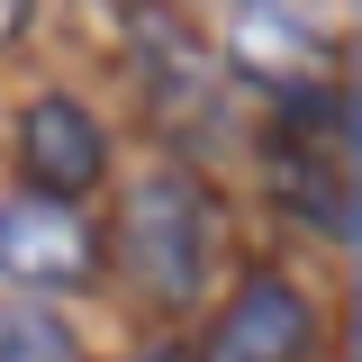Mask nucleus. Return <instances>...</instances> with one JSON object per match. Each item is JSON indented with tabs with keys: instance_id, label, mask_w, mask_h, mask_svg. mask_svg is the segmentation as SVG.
Wrapping results in <instances>:
<instances>
[{
	"instance_id": "obj_1",
	"label": "nucleus",
	"mask_w": 362,
	"mask_h": 362,
	"mask_svg": "<svg viewBox=\"0 0 362 362\" xmlns=\"http://www.w3.org/2000/svg\"><path fill=\"white\" fill-rule=\"evenodd\" d=\"M118 254H127V272H136L145 299H190V290H199V263H209V199H199V181L145 173L127 190Z\"/></svg>"
},
{
	"instance_id": "obj_2",
	"label": "nucleus",
	"mask_w": 362,
	"mask_h": 362,
	"mask_svg": "<svg viewBox=\"0 0 362 362\" xmlns=\"http://www.w3.org/2000/svg\"><path fill=\"white\" fill-rule=\"evenodd\" d=\"M18 173H28V199H82L90 181L109 173V154H100V118H90L82 100H64V90H45L28 100V118H18Z\"/></svg>"
},
{
	"instance_id": "obj_3",
	"label": "nucleus",
	"mask_w": 362,
	"mask_h": 362,
	"mask_svg": "<svg viewBox=\"0 0 362 362\" xmlns=\"http://www.w3.org/2000/svg\"><path fill=\"white\" fill-rule=\"evenodd\" d=\"M0 272L18 290H82L90 281V235L54 199H0Z\"/></svg>"
},
{
	"instance_id": "obj_4",
	"label": "nucleus",
	"mask_w": 362,
	"mask_h": 362,
	"mask_svg": "<svg viewBox=\"0 0 362 362\" xmlns=\"http://www.w3.org/2000/svg\"><path fill=\"white\" fill-rule=\"evenodd\" d=\"M299 354H308V299L263 272V281L235 290V308L218 317V335H209L199 362H299Z\"/></svg>"
},
{
	"instance_id": "obj_5",
	"label": "nucleus",
	"mask_w": 362,
	"mask_h": 362,
	"mask_svg": "<svg viewBox=\"0 0 362 362\" xmlns=\"http://www.w3.org/2000/svg\"><path fill=\"white\" fill-rule=\"evenodd\" d=\"M281 190H290V209H299L308 226H326L335 245H354V190H344V173L326 181L317 163H290V173H281Z\"/></svg>"
},
{
	"instance_id": "obj_6",
	"label": "nucleus",
	"mask_w": 362,
	"mask_h": 362,
	"mask_svg": "<svg viewBox=\"0 0 362 362\" xmlns=\"http://www.w3.org/2000/svg\"><path fill=\"white\" fill-rule=\"evenodd\" d=\"M0 362H73V335L37 299H18V308H0Z\"/></svg>"
},
{
	"instance_id": "obj_7",
	"label": "nucleus",
	"mask_w": 362,
	"mask_h": 362,
	"mask_svg": "<svg viewBox=\"0 0 362 362\" xmlns=\"http://www.w3.org/2000/svg\"><path fill=\"white\" fill-rule=\"evenodd\" d=\"M18 28H28V0H0V45L18 37Z\"/></svg>"
},
{
	"instance_id": "obj_8",
	"label": "nucleus",
	"mask_w": 362,
	"mask_h": 362,
	"mask_svg": "<svg viewBox=\"0 0 362 362\" xmlns=\"http://www.w3.org/2000/svg\"><path fill=\"white\" fill-rule=\"evenodd\" d=\"M136 362H199V354H181V344H154V354H136Z\"/></svg>"
}]
</instances>
